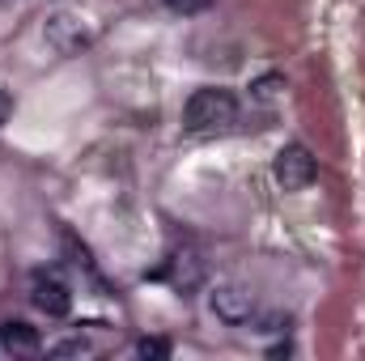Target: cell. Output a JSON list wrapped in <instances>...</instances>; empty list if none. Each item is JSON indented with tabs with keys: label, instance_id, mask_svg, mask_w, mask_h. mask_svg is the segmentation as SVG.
<instances>
[{
	"label": "cell",
	"instance_id": "6da1fadb",
	"mask_svg": "<svg viewBox=\"0 0 365 361\" xmlns=\"http://www.w3.org/2000/svg\"><path fill=\"white\" fill-rule=\"evenodd\" d=\"M238 119V98L221 86H204L182 102V128L187 132H217Z\"/></svg>",
	"mask_w": 365,
	"mask_h": 361
},
{
	"label": "cell",
	"instance_id": "7c38bea8",
	"mask_svg": "<svg viewBox=\"0 0 365 361\" xmlns=\"http://www.w3.org/2000/svg\"><path fill=\"white\" fill-rule=\"evenodd\" d=\"M280 86H284V77H264V81H255V98H272Z\"/></svg>",
	"mask_w": 365,
	"mask_h": 361
},
{
	"label": "cell",
	"instance_id": "ba28073f",
	"mask_svg": "<svg viewBox=\"0 0 365 361\" xmlns=\"http://www.w3.org/2000/svg\"><path fill=\"white\" fill-rule=\"evenodd\" d=\"M136 353L145 361H166L175 353V345H170L166 336H140V340H136Z\"/></svg>",
	"mask_w": 365,
	"mask_h": 361
},
{
	"label": "cell",
	"instance_id": "8fae6325",
	"mask_svg": "<svg viewBox=\"0 0 365 361\" xmlns=\"http://www.w3.org/2000/svg\"><path fill=\"white\" fill-rule=\"evenodd\" d=\"M259 332H289V315H280V310L276 315H264L259 319Z\"/></svg>",
	"mask_w": 365,
	"mask_h": 361
},
{
	"label": "cell",
	"instance_id": "7a4b0ae2",
	"mask_svg": "<svg viewBox=\"0 0 365 361\" xmlns=\"http://www.w3.org/2000/svg\"><path fill=\"white\" fill-rule=\"evenodd\" d=\"M30 302H34V310H43L47 319H64V315L73 310V289H68V280H64L60 272L38 268L30 276Z\"/></svg>",
	"mask_w": 365,
	"mask_h": 361
},
{
	"label": "cell",
	"instance_id": "9c48e42d",
	"mask_svg": "<svg viewBox=\"0 0 365 361\" xmlns=\"http://www.w3.org/2000/svg\"><path fill=\"white\" fill-rule=\"evenodd\" d=\"M47 353H51V357H86V353H90V340H81V336H68V340H56Z\"/></svg>",
	"mask_w": 365,
	"mask_h": 361
},
{
	"label": "cell",
	"instance_id": "52a82bcc",
	"mask_svg": "<svg viewBox=\"0 0 365 361\" xmlns=\"http://www.w3.org/2000/svg\"><path fill=\"white\" fill-rule=\"evenodd\" d=\"M0 349L13 353V357H34L43 349V336L38 327H30L26 319H4L0 323Z\"/></svg>",
	"mask_w": 365,
	"mask_h": 361
},
{
	"label": "cell",
	"instance_id": "4fadbf2b",
	"mask_svg": "<svg viewBox=\"0 0 365 361\" xmlns=\"http://www.w3.org/2000/svg\"><path fill=\"white\" fill-rule=\"evenodd\" d=\"M9 115H13V93H9V90H0V128L9 123Z\"/></svg>",
	"mask_w": 365,
	"mask_h": 361
},
{
	"label": "cell",
	"instance_id": "5b68a950",
	"mask_svg": "<svg viewBox=\"0 0 365 361\" xmlns=\"http://www.w3.org/2000/svg\"><path fill=\"white\" fill-rule=\"evenodd\" d=\"M47 43H51L60 56H77L81 47H90V30H86L81 17H73V13H51V17H47Z\"/></svg>",
	"mask_w": 365,
	"mask_h": 361
},
{
	"label": "cell",
	"instance_id": "8992f818",
	"mask_svg": "<svg viewBox=\"0 0 365 361\" xmlns=\"http://www.w3.org/2000/svg\"><path fill=\"white\" fill-rule=\"evenodd\" d=\"M175 289H200L204 285V276H208V260L195 251V247H182V251H175L170 260H166V272H162Z\"/></svg>",
	"mask_w": 365,
	"mask_h": 361
},
{
	"label": "cell",
	"instance_id": "30bf717a",
	"mask_svg": "<svg viewBox=\"0 0 365 361\" xmlns=\"http://www.w3.org/2000/svg\"><path fill=\"white\" fill-rule=\"evenodd\" d=\"M166 9L179 13V17H195V13H208L212 0H166Z\"/></svg>",
	"mask_w": 365,
	"mask_h": 361
},
{
	"label": "cell",
	"instance_id": "3957f363",
	"mask_svg": "<svg viewBox=\"0 0 365 361\" xmlns=\"http://www.w3.org/2000/svg\"><path fill=\"white\" fill-rule=\"evenodd\" d=\"M272 175L276 183L284 187V191H302V187H310L314 183V175H319V162H314V153L306 149V145H284L280 153H276L272 162Z\"/></svg>",
	"mask_w": 365,
	"mask_h": 361
},
{
	"label": "cell",
	"instance_id": "277c9868",
	"mask_svg": "<svg viewBox=\"0 0 365 361\" xmlns=\"http://www.w3.org/2000/svg\"><path fill=\"white\" fill-rule=\"evenodd\" d=\"M208 306H212V315H217L221 323L242 327V323H251V315H255V293H251L247 285L230 280V285H217V289L208 293Z\"/></svg>",
	"mask_w": 365,
	"mask_h": 361
}]
</instances>
